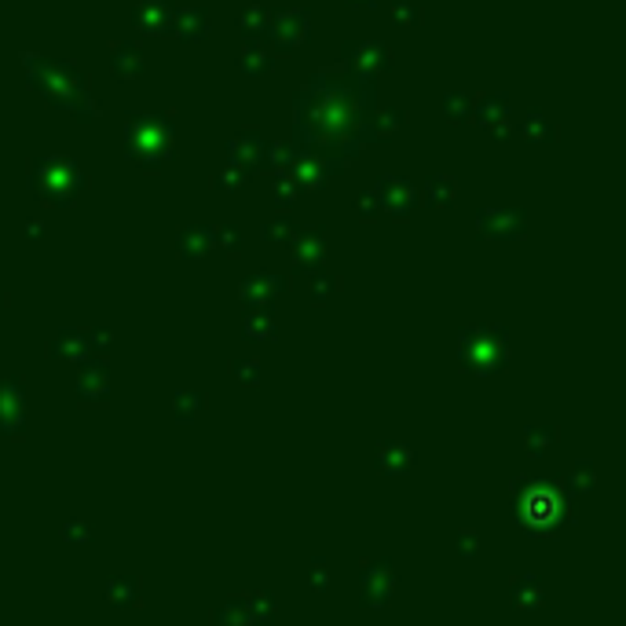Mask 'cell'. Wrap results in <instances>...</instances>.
<instances>
[{
	"label": "cell",
	"mask_w": 626,
	"mask_h": 626,
	"mask_svg": "<svg viewBox=\"0 0 626 626\" xmlns=\"http://www.w3.org/2000/svg\"><path fill=\"white\" fill-rule=\"evenodd\" d=\"M26 183H30V194L41 206H59V209H70L89 187L85 169L77 165L73 158H63V154H52V158H33Z\"/></svg>",
	"instance_id": "cell-1"
},
{
	"label": "cell",
	"mask_w": 626,
	"mask_h": 626,
	"mask_svg": "<svg viewBox=\"0 0 626 626\" xmlns=\"http://www.w3.org/2000/svg\"><path fill=\"white\" fill-rule=\"evenodd\" d=\"M173 125L165 114H129L125 122V158L147 173L173 162Z\"/></svg>",
	"instance_id": "cell-2"
},
{
	"label": "cell",
	"mask_w": 626,
	"mask_h": 626,
	"mask_svg": "<svg viewBox=\"0 0 626 626\" xmlns=\"http://www.w3.org/2000/svg\"><path fill=\"white\" fill-rule=\"evenodd\" d=\"M26 81L37 96H45L48 106L55 110H66L73 114L77 103H81L92 89H89V73L81 66H73V63H48L41 59L33 70H26Z\"/></svg>",
	"instance_id": "cell-3"
},
{
	"label": "cell",
	"mask_w": 626,
	"mask_h": 626,
	"mask_svg": "<svg viewBox=\"0 0 626 626\" xmlns=\"http://www.w3.org/2000/svg\"><path fill=\"white\" fill-rule=\"evenodd\" d=\"M477 239L484 242H520L528 239V213L524 209H502L487 206L477 213Z\"/></svg>",
	"instance_id": "cell-4"
},
{
	"label": "cell",
	"mask_w": 626,
	"mask_h": 626,
	"mask_svg": "<svg viewBox=\"0 0 626 626\" xmlns=\"http://www.w3.org/2000/svg\"><path fill=\"white\" fill-rule=\"evenodd\" d=\"M267 41L279 52H297L311 41V12L308 8H283L271 12V26H267Z\"/></svg>",
	"instance_id": "cell-5"
},
{
	"label": "cell",
	"mask_w": 626,
	"mask_h": 626,
	"mask_svg": "<svg viewBox=\"0 0 626 626\" xmlns=\"http://www.w3.org/2000/svg\"><path fill=\"white\" fill-rule=\"evenodd\" d=\"M374 194H377L381 216H393V220H410L421 206V190L403 176H381Z\"/></svg>",
	"instance_id": "cell-6"
},
{
	"label": "cell",
	"mask_w": 626,
	"mask_h": 626,
	"mask_svg": "<svg viewBox=\"0 0 626 626\" xmlns=\"http://www.w3.org/2000/svg\"><path fill=\"white\" fill-rule=\"evenodd\" d=\"M341 59L351 73H388L393 70V52H388L381 41H344L341 45Z\"/></svg>",
	"instance_id": "cell-7"
},
{
	"label": "cell",
	"mask_w": 626,
	"mask_h": 626,
	"mask_svg": "<svg viewBox=\"0 0 626 626\" xmlns=\"http://www.w3.org/2000/svg\"><path fill=\"white\" fill-rule=\"evenodd\" d=\"M510 114H513V99L505 92H484L473 99V122L495 140L510 136Z\"/></svg>",
	"instance_id": "cell-8"
},
{
	"label": "cell",
	"mask_w": 626,
	"mask_h": 626,
	"mask_svg": "<svg viewBox=\"0 0 626 626\" xmlns=\"http://www.w3.org/2000/svg\"><path fill=\"white\" fill-rule=\"evenodd\" d=\"M293 271L304 275V271H319V264L326 260V227L323 224H304L293 234Z\"/></svg>",
	"instance_id": "cell-9"
},
{
	"label": "cell",
	"mask_w": 626,
	"mask_h": 626,
	"mask_svg": "<svg viewBox=\"0 0 626 626\" xmlns=\"http://www.w3.org/2000/svg\"><path fill=\"white\" fill-rule=\"evenodd\" d=\"M264 154H267V136L260 129H239L227 140V165H239L250 176L264 169Z\"/></svg>",
	"instance_id": "cell-10"
},
{
	"label": "cell",
	"mask_w": 626,
	"mask_h": 626,
	"mask_svg": "<svg viewBox=\"0 0 626 626\" xmlns=\"http://www.w3.org/2000/svg\"><path fill=\"white\" fill-rule=\"evenodd\" d=\"M173 15H176L173 0H140L136 12H132V22L143 37H169L173 33Z\"/></svg>",
	"instance_id": "cell-11"
},
{
	"label": "cell",
	"mask_w": 626,
	"mask_h": 626,
	"mask_svg": "<svg viewBox=\"0 0 626 626\" xmlns=\"http://www.w3.org/2000/svg\"><path fill=\"white\" fill-rule=\"evenodd\" d=\"M209 33H213V22H209V12L206 8H199V4L176 8V15H173V37H180L183 45H202Z\"/></svg>",
	"instance_id": "cell-12"
},
{
	"label": "cell",
	"mask_w": 626,
	"mask_h": 626,
	"mask_svg": "<svg viewBox=\"0 0 626 626\" xmlns=\"http://www.w3.org/2000/svg\"><path fill=\"white\" fill-rule=\"evenodd\" d=\"M290 176H293V183H297L300 190H323V183H326L330 169H326V162L319 158L316 150L300 154V147H297L293 162H290Z\"/></svg>",
	"instance_id": "cell-13"
},
{
	"label": "cell",
	"mask_w": 626,
	"mask_h": 626,
	"mask_svg": "<svg viewBox=\"0 0 626 626\" xmlns=\"http://www.w3.org/2000/svg\"><path fill=\"white\" fill-rule=\"evenodd\" d=\"M209 250H213V224H183L176 231L180 260H202Z\"/></svg>",
	"instance_id": "cell-14"
},
{
	"label": "cell",
	"mask_w": 626,
	"mask_h": 626,
	"mask_svg": "<svg viewBox=\"0 0 626 626\" xmlns=\"http://www.w3.org/2000/svg\"><path fill=\"white\" fill-rule=\"evenodd\" d=\"M110 70L117 81H136L143 73V48L136 41H114L110 45Z\"/></svg>",
	"instance_id": "cell-15"
},
{
	"label": "cell",
	"mask_w": 626,
	"mask_h": 626,
	"mask_svg": "<svg viewBox=\"0 0 626 626\" xmlns=\"http://www.w3.org/2000/svg\"><path fill=\"white\" fill-rule=\"evenodd\" d=\"M275 59H271V48L260 41V37H242V52H239V70L246 77H267Z\"/></svg>",
	"instance_id": "cell-16"
},
{
	"label": "cell",
	"mask_w": 626,
	"mask_h": 626,
	"mask_svg": "<svg viewBox=\"0 0 626 626\" xmlns=\"http://www.w3.org/2000/svg\"><path fill=\"white\" fill-rule=\"evenodd\" d=\"M239 293H242V304H257V300H275L279 293H286V279H283V275H271V271H260V275H250V279H242Z\"/></svg>",
	"instance_id": "cell-17"
},
{
	"label": "cell",
	"mask_w": 626,
	"mask_h": 626,
	"mask_svg": "<svg viewBox=\"0 0 626 626\" xmlns=\"http://www.w3.org/2000/svg\"><path fill=\"white\" fill-rule=\"evenodd\" d=\"M421 199L428 209H451L454 199H458V180L447 176V173H436V176H428L425 187H421Z\"/></svg>",
	"instance_id": "cell-18"
},
{
	"label": "cell",
	"mask_w": 626,
	"mask_h": 626,
	"mask_svg": "<svg viewBox=\"0 0 626 626\" xmlns=\"http://www.w3.org/2000/svg\"><path fill=\"white\" fill-rule=\"evenodd\" d=\"M520 136H524L531 147H550V143L557 140V125H554L542 110H531L528 117H520Z\"/></svg>",
	"instance_id": "cell-19"
},
{
	"label": "cell",
	"mask_w": 626,
	"mask_h": 626,
	"mask_svg": "<svg viewBox=\"0 0 626 626\" xmlns=\"http://www.w3.org/2000/svg\"><path fill=\"white\" fill-rule=\"evenodd\" d=\"M473 92H461V89H451V92H444V99H440V110H444V117L451 125H469L473 122Z\"/></svg>",
	"instance_id": "cell-20"
},
{
	"label": "cell",
	"mask_w": 626,
	"mask_h": 626,
	"mask_svg": "<svg viewBox=\"0 0 626 626\" xmlns=\"http://www.w3.org/2000/svg\"><path fill=\"white\" fill-rule=\"evenodd\" d=\"M297 227H300V224H297L290 213L271 216V220L260 224V242H267V246H290L293 234H297Z\"/></svg>",
	"instance_id": "cell-21"
},
{
	"label": "cell",
	"mask_w": 626,
	"mask_h": 626,
	"mask_svg": "<svg viewBox=\"0 0 626 626\" xmlns=\"http://www.w3.org/2000/svg\"><path fill=\"white\" fill-rule=\"evenodd\" d=\"M213 250H220L224 257H239L246 250V234L239 224H220L213 227Z\"/></svg>",
	"instance_id": "cell-22"
},
{
	"label": "cell",
	"mask_w": 626,
	"mask_h": 626,
	"mask_svg": "<svg viewBox=\"0 0 626 626\" xmlns=\"http://www.w3.org/2000/svg\"><path fill=\"white\" fill-rule=\"evenodd\" d=\"M267 26H271V8H267V4H246V8L239 12V30H242V37H264Z\"/></svg>",
	"instance_id": "cell-23"
},
{
	"label": "cell",
	"mask_w": 626,
	"mask_h": 626,
	"mask_svg": "<svg viewBox=\"0 0 626 626\" xmlns=\"http://www.w3.org/2000/svg\"><path fill=\"white\" fill-rule=\"evenodd\" d=\"M253 176L246 173V169H239V165H227V169H220L216 176H213V190L216 194H239V190H246V183H250Z\"/></svg>",
	"instance_id": "cell-24"
},
{
	"label": "cell",
	"mask_w": 626,
	"mask_h": 626,
	"mask_svg": "<svg viewBox=\"0 0 626 626\" xmlns=\"http://www.w3.org/2000/svg\"><path fill=\"white\" fill-rule=\"evenodd\" d=\"M293 154H297V147H293L290 140H267L264 165H271V169H275V176H279V173H290V162H293Z\"/></svg>",
	"instance_id": "cell-25"
},
{
	"label": "cell",
	"mask_w": 626,
	"mask_h": 626,
	"mask_svg": "<svg viewBox=\"0 0 626 626\" xmlns=\"http://www.w3.org/2000/svg\"><path fill=\"white\" fill-rule=\"evenodd\" d=\"M393 19H396L403 30H418V26L425 22L421 0H393Z\"/></svg>",
	"instance_id": "cell-26"
},
{
	"label": "cell",
	"mask_w": 626,
	"mask_h": 626,
	"mask_svg": "<svg viewBox=\"0 0 626 626\" xmlns=\"http://www.w3.org/2000/svg\"><path fill=\"white\" fill-rule=\"evenodd\" d=\"M377 129L381 136H393L407 129V106H381L377 110Z\"/></svg>",
	"instance_id": "cell-27"
},
{
	"label": "cell",
	"mask_w": 626,
	"mask_h": 626,
	"mask_svg": "<svg viewBox=\"0 0 626 626\" xmlns=\"http://www.w3.org/2000/svg\"><path fill=\"white\" fill-rule=\"evenodd\" d=\"M297 194H300V187L293 183L290 173H279L275 183H271V199H275V206H283V209H290L297 202Z\"/></svg>",
	"instance_id": "cell-28"
},
{
	"label": "cell",
	"mask_w": 626,
	"mask_h": 626,
	"mask_svg": "<svg viewBox=\"0 0 626 626\" xmlns=\"http://www.w3.org/2000/svg\"><path fill=\"white\" fill-rule=\"evenodd\" d=\"M334 290H337V275H330V271H311V300L323 304V300H330Z\"/></svg>",
	"instance_id": "cell-29"
},
{
	"label": "cell",
	"mask_w": 626,
	"mask_h": 626,
	"mask_svg": "<svg viewBox=\"0 0 626 626\" xmlns=\"http://www.w3.org/2000/svg\"><path fill=\"white\" fill-rule=\"evenodd\" d=\"M356 216L360 220H377L381 216V206H377V194L374 190H363L356 199Z\"/></svg>",
	"instance_id": "cell-30"
},
{
	"label": "cell",
	"mask_w": 626,
	"mask_h": 626,
	"mask_svg": "<svg viewBox=\"0 0 626 626\" xmlns=\"http://www.w3.org/2000/svg\"><path fill=\"white\" fill-rule=\"evenodd\" d=\"M250 334L253 337L271 334V316H267V311H257V316H250Z\"/></svg>",
	"instance_id": "cell-31"
},
{
	"label": "cell",
	"mask_w": 626,
	"mask_h": 626,
	"mask_svg": "<svg viewBox=\"0 0 626 626\" xmlns=\"http://www.w3.org/2000/svg\"><path fill=\"white\" fill-rule=\"evenodd\" d=\"M22 231H26V239H41V234H45V220L41 216H30V220H22Z\"/></svg>",
	"instance_id": "cell-32"
},
{
	"label": "cell",
	"mask_w": 626,
	"mask_h": 626,
	"mask_svg": "<svg viewBox=\"0 0 626 626\" xmlns=\"http://www.w3.org/2000/svg\"><path fill=\"white\" fill-rule=\"evenodd\" d=\"M344 8H351V12H363V8L374 12V8H377V0H344Z\"/></svg>",
	"instance_id": "cell-33"
}]
</instances>
